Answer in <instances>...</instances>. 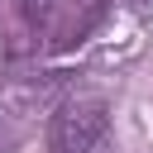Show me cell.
<instances>
[{
  "mask_svg": "<svg viewBox=\"0 0 153 153\" xmlns=\"http://www.w3.org/2000/svg\"><path fill=\"white\" fill-rule=\"evenodd\" d=\"M110 139V100L91 91H67L48 110L43 153H96Z\"/></svg>",
  "mask_w": 153,
  "mask_h": 153,
  "instance_id": "1",
  "label": "cell"
},
{
  "mask_svg": "<svg viewBox=\"0 0 153 153\" xmlns=\"http://www.w3.org/2000/svg\"><path fill=\"white\" fill-rule=\"evenodd\" d=\"M110 10H115V0H57L53 14H48V24H43L38 53H43V57H67V53L86 48V43L105 29Z\"/></svg>",
  "mask_w": 153,
  "mask_h": 153,
  "instance_id": "2",
  "label": "cell"
},
{
  "mask_svg": "<svg viewBox=\"0 0 153 153\" xmlns=\"http://www.w3.org/2000/svg\"><path fill=\"white\" fill-rule=\"evenodd\" d=\"M53 5L57 0H10V14H14V24H19L24 38H38L43 24H48V14H53Z\"/></svg>",
  "mask_w": 153,
  "mask_h": 153,
  "instance_id": "3",
  "label": "cell"
},
{
  "mask_svg": "<svg viewBox=\"0 0 153 153\" xmlns=\"http://www.w3.org/2000/svg\"><path fill=\"white\" fill-rule=\"evenodd\" d=\"M10 143H14V139H10V134H5V124H0V153H5Z\"/></svg>",
  "mask_w": 153,
  "mask_h": 153,
  "instance_id": "4",
  "label": "cell"
},
{
  "mask_svg": "<svg viewBox=\"0 0 153 153\" xmlns=\"http://www.w3.org/2000/svg\"><path fill=\"white\" fill-rule=\"evenodd\" d=\"M120 5H129V10H143V5H148V0H120Z\"/></svg>",
  "mask_w": 153,
  "mask_h": 153,
  "instance_id": "5",
  "label": "cell"
}]
</instances>
